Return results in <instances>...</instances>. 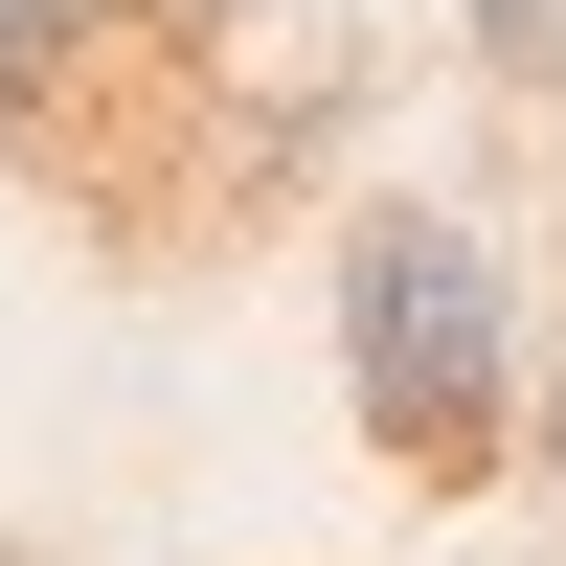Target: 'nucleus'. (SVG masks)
<instances>
[{"instance_id":"4","label":"nucleus","mask_w":566,"mask_h":566,"mask_svg":"<svg viewBox=\"0 0 566 566\" xmlns=\"http://www.w3.org/2000/svg\"><path fill=\"white\" fill-rule=\"evenodd\" d=\"M544 499H566V363H544Z\"/></svg>"},{"instance_id":"2","label":"nucleus","mask_w":566,"mask_h":566,"mask_svg":"<svg viewBox=\"0 0 566 566\" xmlns=\"http://www.w3.org/2000/svg\"><path fill=\"white\" fill-rule=\"evenodd\" d=\"M136 0H0V159H69V69H114Z\"/></svg>"},{"instance_id":"1","label":"nucleus","mask_w":566,"mask_h":566,"mask_svg":"<svg viewBox=\"0 0 566 566\" xmlns=\"http://www.w3.org/2000/svg\"><path fill=\"white\" fill-rule=\"evenodd\" d=\"M340 408H363V453L431 476V499H476L499 431H544L522 408V272H499L476 205H363L340 227Z\"/></svg>"},{"instance_id":"3","label":"nucleus","mask_w":566,"mask_h":566,"mask_svg":"<svg viewBox=\"0 0 566 566\" xmlns=\"http://www.w3.org/2000/svg\"><path fill=\"white\" fill-rule=\"evenodd\" d=\"M476 69L499 91H566V0H476Z\"/></svg>"}]
</instances>
